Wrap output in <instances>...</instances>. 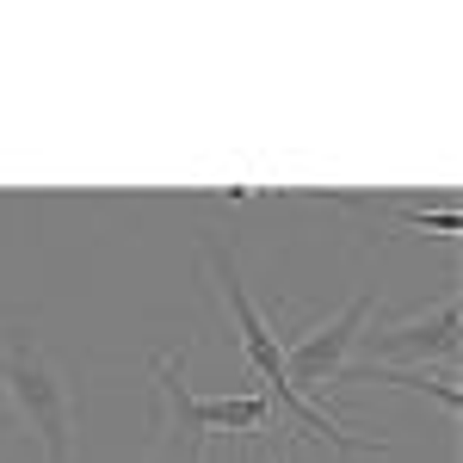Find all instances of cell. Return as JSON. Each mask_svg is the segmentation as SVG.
I'll return each mask as SVG.
<instances>
[{"label":"cell","instance_id":"obj_1","mask_svg":"<svg viewBox=\"0 0 463 463\" xmlns=\"http://www.w3.org/2000/svg\"><path fill=\"white\" fill-rule=\"evenodd\" d=\"M211 266H216V285H222V303H229V316H235V340H241V358H248V371L266 383V402H279L297 427L309 432V439H321V445H334V451H346V458H371V451H383V445H364V439H353V432L340 427L334 414H321L316 402H303V395L290 390L285 377V340H279V327L253 309L248 285H241V266L229 260L222 248H211Z\"/></svg>","mask_w":463,"mask_h":463},{"label":"cell","instance_id":"obj_2","mask_svg":"<svg viewBox=\"0 0 463 463\" xmlns=\"http://www.w3.org/2000/svg\"><path fill=\"white\" fill-rule=\"evenodd\" d=\"M0 395L6 408L37 432L50 463H74V383L62 364L43 353L32 327H6L0 334Z\"/></svg>","mask_w":463,"mask_h":463},{"label":"cell","instance_id":"obj_3","mask_svg":"<svg viewBox=\"0 0 463 463\" xmlns=\"http://www.w3.org/2000/svg\"><path fill=\"white\" fill-rule=\"evenodd\" d=\"M371 303H377V290H358L334 321H321V327H309V334L285 340V377H290V390L303 395V402H309V395H327L334 383H340V371L353 364L358 334H364V321H371Z\"/></svg>","mask_w":463,"mask_h":463},{"label":"cell","instance_id":"obj_4","mask_svg":"<svg viewBox=\"0 0 463 463\" xmlns=\"http://www.w3.org/2000/svg\"><path fill=\"white\" fill-rule=\"evenodd\" d=\"M185 364H192V353L179 346V353L155 358L148 364V377H155V439H148V463H211V432L198 427V395H192V383H185Z\"/></svg>","mask_w":463,"mask_h":463},{"label":"cell","instance_id":"obj_5","mask_svg":"<svg viewBox=\"0 0 463 463\" xmlns=\"http://www.w3.org/2000/svg\"><path fill=\"white\" fill-rule=\"evenodd\" d=\"M458 327H463V309H458V297H445L432 316H408L395 327H383V334H358L364 340L358 364H395V358H408V364H427V358L451 364L458 358Z\"/></svg>","mask_w":463,"mask_h":463},{"label":"cell","instance_id":"obj_6","mask_svg":"<svg viewBox=\"0 0 463 463\" xmlns=\"http://www.w3.org/2000/svg\"><path fill=\"white\" fill-rule=\"evenodd\" d=\"M346 211H364V216H383V222H395V229H427V235H439V241H458L463 235V216L451 211V204H439V211H427V204H402V198H340Z\"/></svg>","mask_w":463,"mask_h":463},{"label":"cell","instance_id":"obj_7","mask_svg":"<svg viewBox=\"0 0 463 463\" xmlns=\"http://www.w3.org/2000/svg\"><path fill=\"white\" fill-rule=\"evenodd\" d=\"M340 383H383V390H408V395H427V402H439L445 414H458L463 395L451 377H427V371H395V364H346L340 371Z\"/></svg>","mask_w":463,"mask_h":463},{"label":"cell","instance_id":"obj_8","mask_svg":"<svg viewBox=\"0 0 463 463\" xmlns=\"http://www.w3.org/2000/svg\"><path fill=\"white\" fill-rule=\"evenodd\" d=\"M192 408H198V427L211 432V439H216V432H266V420H272V402H266L260 390H248V395H216V402H204V395H198Z\"/></svg>","mask_w":463,"mask_h":463},{"label":"cell","instance_id":"obj_9","mask_svg":"<svg viewBox=\"0 0 463 463\" xmlns=\"http://www.w3.org/2000/svg\"><path fill=\"white\" fill-rule=\"evenodd\" d=\"M266 463H285V445H272V458H266Z\"/></svg>","mask_w":463,"mask_h":463}]
</instances>
